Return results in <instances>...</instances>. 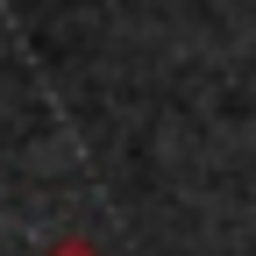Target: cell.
Listing matches in <instances>:
<instances>
[{"instance_id": "obj_1", "label": "cell", "mask_w": 256, "mask_h": 256, "mask_svg": "<svg viewBox=\"0 0 256 256\" xmlns=\"http://www.w3.org/2000/svg\"><path fill=\"white\" fill-rule=\"evenodd\" d=\"M43 256H107V249H100V242H86V235H57Z\"/></svg>"}]
</instances>
